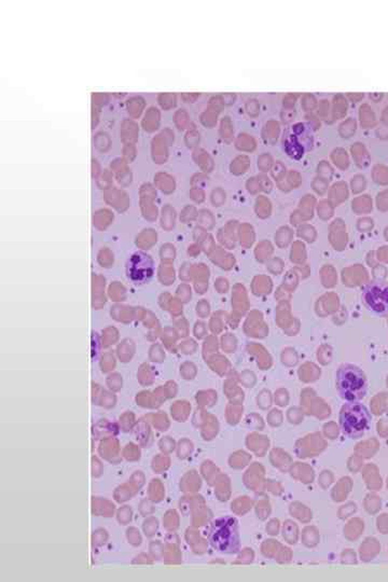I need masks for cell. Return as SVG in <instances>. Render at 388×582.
Masks as SVG:
<instances>
[{"label":"cell","instance_id":"cell-1","mask_svg":"<svg viewBox=\"0 0 388 582\" xmlns=\"http://www.w3.org/2000/svg\"><path fill=\"white\" fill-rule=\"evenodd\" d=\"M340 427L351 439L361 438L371 427V414L360 401H348L340 411Z\"/></svg>","mask_w":388,"mask_h":582},{"label":"cell","instance_id":"cell-2","mask_svg":"<svg viewBox=\"0 0 388 582\" xmlns=\"http://www.w3.org/2000/svg\"><path fill=\"white\" fill-rule=\"evenodd\" d=\"M337 389L346 402L360 401L367 395L368 381L365 372L354 364L341 365L337 372Z\"/></svg>","mask_w":388,"mask_h":582},{"label":"cell","instance_id":"cell-3","mask_svg":"<svg viewBox=\"0 0 388 582\" xmlns=\"http://www.w3.org/2000/svg\"><path fill=\"white\" fill-rule=\"evenodd\" d=\"M213 547L221 552H235L239 544L238 522L233 518L215 521L211 532Z\"/></svg>","mask_w":388,"mask_h":582},{"label":"cell","instance_id":"cell-4","mask_svg":"<svg viewBox=\"0 0 388 582\" xmlns=\"http://www.w3.org/2000/svg\"><path fill=\"white\" fill-rule=\"evenodd\" d=\"M361 300L369 312L378 317L388 315V285L373 280L361 290Z\"/></svg>","mask_w":388,"mask_h":582},{"label":"cell","instance_id":"cell-5","mask_svg":"<svg viewBox=\"0 0 388 582\" xmlns=\"http://www.w3.org/2000/svg\"><path fill=\"white\" fill-rule=\"evenodd\" d=\"M153 260L145 252H136L127 263V276L134 284H145L153 276Z\"/></svg>","mask_w":388,"mask_h":582}]
</instances>
